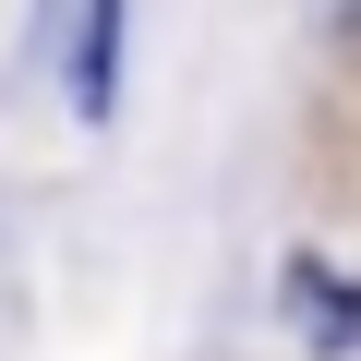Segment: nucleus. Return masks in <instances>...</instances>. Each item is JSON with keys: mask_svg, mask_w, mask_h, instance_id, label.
<instances>
[{"mask_svg": "<svg viewBox=\"0 0 361 361\" xmlns=\"http://www.w3.org/2000/svg\"><path fill=\"white\" fill-rule=\"evenodd\" d=\"M325 37H337V49H361V0H325Z\"/></svg>", "mask_w": 361, "mask_h": 361, "instance_id": "7ed1b4c3", "label": "nucleus"}, {"mask_svg": "<svg viewBox=\"0 0 361 361\" xmlns=\"http://www.w3.org/2000/svg\"><path fill=\"white\" fill-rule=\"evenodd\" d=\"M289 325H301L313 349H361V301H349L325 265H289Z\"/></svg>", "mask_w": 361, "mask_h": 361, "instance_id": "f03ea898", "label": "nucleus"}, {"mask_svg": "<svg viewBox=\"0 0 361 361\" xmlns=\"http://www.w3.org/2000/svg\"><path fill=\"white\" fill-rule=\"evenodd\" d=\"M121 25H133V0H73V121L121 109Z\"/></svg>", "mask_w": 361, "mask_h": 361, "instance_id": "f257e3e1", "label": "nucleus"}]
</instances>
